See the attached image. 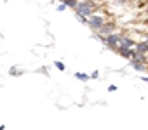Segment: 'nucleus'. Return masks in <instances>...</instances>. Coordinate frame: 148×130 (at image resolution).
Listing matches in <instances>:
<instances>
[{
  "mask_svg": "<svg viewBox=\"0 0 148 130\" xmlns=\"http://www.w3.org/2000/svg\"><path fill=\"white\" fill-rule=\"evenodd\" d=\"M75 11L79 12V14H84V16H91V14H94V7L87 2V0H86V2H79V5L75 7Z\"/></svg>",
  "mask_w": 148,
  "mask_h": 130,
  "instance_id": "f257e3e1",
  "label": "nucleus"
},
{
  "mask_svg": "<svg viewBox=\"0 0 148 130\" xmlns=\"http://www.w3.org/2000/svg\"><path fill=\"white\" fill-rule=\"evenodd\" d=\"M105 43L108 45V47H112V49H120V45H122V40H120V35H115V33H110L106 38H105Z\"/></svg>",
  "mask_w": 148,
  "mask_h": 130,
  "instance_id": "f03ea898",
  "label": "nucleus"
},
{
  "mask_svg": "<svg viewBox=\"0 0 148 130\" xmlns=\"http://www.w3.org/2000/svg\"><path fill=\"white\" fill-rule=\"evenodd\" d=\"M87 24L92 28V30H96V31H99L101 30V26L105 24V19L101 18V16H91V19L87 21Z\"/></svg>",
  "mask_w": 148,
  "mask_h": 130,
  "instance_id": "7ed1b4c3",
  "label": "nucleus"
},
{
  "mask_svg": "<svg viewBox=\"0 0 148 130\" xmlns=\"http://www.w3.org/2000/svg\"><path fill=\"white\" fill-rule=\"evenodd\" d=\"M119 54L124 56V57H127V59H131L132 54H134V50H132L131 47H120V49H119Z\"/></svg>",
  "mask_w": 148,
  "mask_h": 130,
  "instance_id": "20e7f679",
  "label": "nucleus"
},
{
  "mask_svg": "<svg viewBox=\"0 0 148 130\" xmlns=\"http://www.w3.org/2000/svg\"><path fill=\"white\" fill-rule=\"evenodd\" d=\"M136 52H141V54H146L148 52V42H138L136 43Z\"/></svg>",
  "mask_w": 148,
  "mask_h": 130,
  "instance_id": "39448f33",
  "label": "nucleus"
},
{
  "mask_svg": "<svg viewBox=\"0 0 148 130\" xmlns=\"http://www.w3.org/2000/svg\"><path fill=\"white\" fill-rule=\"evenodd\" d=\"M132 62H146V59H145V54H141V52H136L134 50V54H132Z\"/></svg>",
  "mask_w": 148,
  "mask_h": 130,
  "instance_id": "423d86ee",
  "label": "nucleus"
},
{
  "mask_svg": "<svg viewBox=\"0 0 148 130\" xmlns=\"http://www.w3.org/2000/svg\"><path fill=\"white\" fill-rule=\"evenodd\" d=\"M113 28H115V24H113V23H110V24H106V23H105V24L101 26V30H99V31H103V33H108V35H110V33L113 31Z\"/></svg>",
  "mask_w": 148,
  "mask_h": 130,
  "instance_id": "0eeeda50",
  "label": "nucleus"
},
{
  "mask_svg": "<svg viewBox=\"0 0 148 130\" xmlns=\"http://www.w3.org/2000/svg\"><path fill=\"white\" fill-rule=\"evenodd\" d=\"M143 64H145V62H132V68H134V70H145Z\"/></svg>",
  "mask_w": 148,
  "mask_h": 130,
  "instance_id": "6e6552de",
  "label": "nucleus"
},
{
  "mask_svg": "<svg viewBox=\"0 0 148 130\" xmlns=\"http://www.w3.org/2000/svg\"><path fill=\"white\" fill-rule=\"evenodd\" d=\"M75 77H77V78H79V80H84V82H86V80H87V78H89V77H87V75H86V73H77V75H75Z\"/></svg>",
  "mask_w": 148,
  "mask_h": 130,
  "instance_id": "1a4fd4ad",
  "label": "nucleus"
},
{
  "mask_svg": "<svg viewBox=\"0 0 148 130\" xmlns=\"http://www.w3.org/2000/svg\"><path fill=\"white\" fill-rule=\"evenodd\" d=\"M54 64H56V68H58V70H61V71L64 70V66H63V62H59V61H56Z\"/></svg>",
  "mask_w": 148,
  "mask_h": 130,
  "instance_id": "9d476101",
  "label": "nucleus"
},
{
  "mask_svg": "<svg viewBox=\"0 0 148 130\" xmlns=\"http://www.w3.org/2000/svg\"><path fill=\"white\" fill-rule=\"evenodd\" d=\"M146 42H148V35H146Z\"/></svg>",
  "mask_w": 148,
  "mask_h": 130,
  "instance_id": "9b49d317",
  "label": "nucleus"
}]
</instances>
